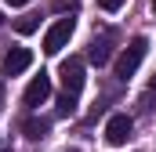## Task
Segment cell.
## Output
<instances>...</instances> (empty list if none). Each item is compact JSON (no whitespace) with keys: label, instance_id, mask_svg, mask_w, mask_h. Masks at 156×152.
<instances>
[{"label":"cell","instance_id":"1","mask_svg":"<svg viewBox=\"0 0 156 152\" xmlns=\"http://www.w3.org/2000/svg\"><path fill=\"white\" fill-rule=\"evenodd\" d=\"M145 51H149V40H145V36H134L127 47H123V54L116 58V76H120V80H131V76L138 73Z\"/></svg>","mask_w":156,"mask_h":152},{"label":"cell","instance_id":"2","mask_svg":"<svg viewBox=\"0 0 156 152\" xmlns=\"http://www.w3.org/2000/svg\"><path fill=\"white\" fill-rule=\"evenodd\" d=\"M73 29H76V22H73V18H55V26H51V29H47V36H44V51H47V54H58V51L69 43Z\"/></svg>","mask_w":156,"mask_h":152},{"label":"cell","instance_id":"3","mask_svg":"<svg viewBox=\"0 0 156 152\" xmlns=\"http://www.w3.org/2000/svg\"><path fill=\"white\" fill-rule=\"evenodd\" d=\"M58 76H62L66 94H69V98H76L80 91H83V58H66V62H62V69H58Z\"/></svg>","mask_w":156,"mask_h":152},{"label":"cell","instance_id":"4","mask_svg":"<svg viewBox=\"0 0 156 152\" xmlns=\"http://www.w3.org/2000/svg\"><path fill=\"white\" fill-rule=\"evenodd\" d=\"M131 130H134V119L127 112H116V116H109V123H105V141L109 145H127Z\"/></svg>","mask_w":156,"mask_h":152},{"label":"cell","instance_id":"5","mask_svg":"<svg viewBox=\"0 0 156 152\" xmlns=\"http://www.w3.org/2000/svg\"><path fill=\"white\" fill-rule=\"evenodd\" d=\"M47 98H51V76L40 73V76H33V80H29V87H26L22 102H26L29 109H37V105H44Z\"/></svg>","mask_w":156,"mask_h":152},{"label":"cell","instance_id":"6","mask_svg":"<svg viewBox=\"0 0 156 152\" xmlns=\"http://www.w3.org/2000/svg\"><path fill=\"white\" fill-rule=\"evenodd\" d=\"M33 65V51L29 47H11L7 58H4V76H18Z\"/></svg>","mask_w":156,"mask_h":152},{"label":"cell","instance_id":"7","mask_svg":"<svg viewBox=\"0 0 156 152\" xmlns=\"http://www.w3.org/2000/svg\"><path fill=\"white\" fill-rule=\"evenodd\" d=\"M109 58H113V40L109 36H94L91 47H87V62L102 69V65H109Z\"/></svg>","mask_w":156,"mask_h":152},{"label":"cell","instance_id":"8","mask_svg":"<svg viewBox=\"0 0 156 152\" xmlns=\"http://www.w3.org/2000/svg\"><path fill=\"white\" fill-rule=\"evenodd\" d=\"M47 130H51V119H44V116H33V119H26V123H22V134H26L29 141L47 138Z\"/></svg>","mask_w":156,"mask_h":152},{"label":"cell","instance_id":"9","mask_svg":"<svg viewBox=\"0 0 156 152\" xmlns=\"http://www.w3.org/2000/svg\"><path fill=\"white\" fill-rule=\"evenodd\" d=\"M142 109L145 112H156V76H153V83L145 87V94H142Z\"/></svg>","mask_w":156,"mask_h":152},{"label":"cell","instance_id":"10","mask_svg":"<svg viewBox=\"0 0 156 152\" xmlns=\"http://www.w3.org/2000/svg\"><path fill=\"white\" fill-rule=\"evenodd\" d=\"M15 29H18V33H37V29H40V18H37V15H26V18L15 22Z\"/></svg>","mask_w":156,"mask_h":152},{"label":"cell","instance_id":"11","mask_svg":"<svg viewBox=\"0 0 156 152\" xmlns=\"http://www.w3.org/2000/svg\"><path fill=\"white\" fill-rule=\"evenodd\" d=\"M73 112H76V98L62 94V102H58V116H73Z\"/></svg>","mask_w":156,"mask_h":152},{"label":"cell","instance_id":"12","mask_svg":"<svg viewBox=\"0 0 156 152\" xmlns=\"http://www.w3.org/2000/svg\"><path fill=\"white\" fill-rule=\"evenodd\" d=\"M98 7H102V11H120L123 0H98Z\"/></svg>","mask_w":156,"mask_h":152},{"label":"cell","instance_id":"13","mask_svg":"<svg viewBox=\"0 0 156 152\" xmlns=\"http://www.w3.org/2000/svg\"><path fill=\"white\" fill-rule=\"evenodd\" d=\"M55 7H58V11H76V0H58Z\"/></svg>","mask_w":156,"mask_h":152},{"label":"cell","instance_id":"14","mask_svg":"<svg viewBox=\"0 0 156 152\" xmlns=\"http://www.w3.org/2000/svg\"><path fill=\"white\" fill-rule=\"evenodd\" d=\"M7 4H11V7H22V4H29V0H7Z\"/></svg>","mask_w":156,"mask_h":152},{"label":"cell","instance_id":"15","mask_svg":"<svg viewBox=\"0 0 156 152\" xmlns=\"http://www.w3.org/2000/svg\"><path fill=\"white\" fill-rule=\"evenodd\" d=\"M0 105H4V80H0Z\"/></svg>","mask_w":156,"mask_h":152},{"label":"cell","instance_id":"16","mask_svg":"<svg viewBox=\"0 0 156 152\" xmlns=\"http://www.w3.org/2000/svg\"><path fill=\"white\" fill-rule=\"evenodd\" d=\"M0 26H4V11H0Z\"/></svg>","mask_w":156,"mask_h":152},{"label":"cell","instance_id":"17","mask_svg":"<svg viewBox=\"0 0 156 152\" xmlns=\"http://www.w3.org/2000/svg\"><path fill=\"white\" fill-rule=\"evenodd\" d=\"M153 11H156V0H153Z\"/></svg>","mask_w":156,"mask_h":152},{"label":"cell","instance_id":"18","mask_svg":"<svg viewBox=\"0 0 156 152\" xmlns=\"http://www.w3.org/2000/svg\"><path fill=\"white\" fill-rule=\"evenodd\" d=\"M69 152H80V149H69Z\"/></svg>","mask_w":156,"mask_h":152}]
</instances>
